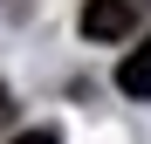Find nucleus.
<instances>
[{
  "mask_svg": "<svg viewBox=\"0 0 151 144\" xmlns=\"http://www.w3.org/2000/svg\"><path fill=\"white\" fill-rule=\"evenodd\" d=\"M7 117H14V96H7V89H0V124H7Z\"/></svg>",
  "mask_w": 151,
  "mask_h": 144,
  "instance_id": "obj_4",
  "label": "nucleus"
},
{
  "mask_svg": "<svg viewBox=\"0 0 151 144\" xmlns=\"http://www.w3.org/2000/svg\"><path fill=\"white\" fill-rule=\"evenodd\" d=\"M137 28V7L131 0H83V34L89 41H124Z\"/></svg>",
  "mask_w": 151,
  "mask_h": 144,
  "instance_id": "obj_1",
  "label": "nucleus"
},
{
  "mask_svg": "<svg viewBox=\"0 0 151 144\" xmlns=\"http://www.w3.org/2000/svg\"><path fill=\"white\" fill-rule=\"evenodd\" d=\"M14 144H62L55 130H28V137H14Z\"/></svg>",
  "mask_w": 151,
  "mask_h": 144,
  "instance_id": "obj_3",
  "label": "nucleus"
},
{
  "mask_svg": "<svg viewBox=\"0 0 151 144\" xmlns=\"http://www.w3.org/2000/svg\"><path fill=\"white\" fill-rule=\"evenodd\" d=\"M117 89H124V96H137V103H151V41H137L131 55L117 62Z\"/></svg>",
  "mask_w": 151,
  "mask_h": 144,
  "instance_id": "obj_2",
  "label": "nucleus"
}]
</instances>
